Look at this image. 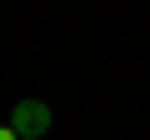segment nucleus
I'll return each mask as SVG.
<instances>
[{
    "label": "nucleus",
    "mask_w": 150,
    "mask_h": 140,
    "mask_svg": "<svg viewBox=\"0 0 150 140\" xmlns=\"http://www.w3.org/2000/svg\"><path fill=\"white\" fill-rule=\"evenodd\" d=\"M0 140H20V135L10 130V120H0Z\"/></svg>",
    "instance_id": "f03ea898"
},
{
    "label": "nucleus",
    "mask_w": 150,
    "mask_h": 140,
    "mask_svg": "<svg viewBox=\"0 0 150 140\" xmlns=\"http://www.w3.org/2000/svg\"><path fill=\"white\" fill-rule=\"evenodd\" d=\"M50 125H55V110H50L45 100H35V95L15 100V110H10V130H15L20 140H45Z\"/></svg>",
    "instance_id": "f257e3e1"
}]
</instances>
